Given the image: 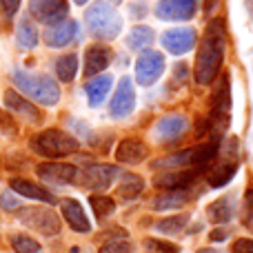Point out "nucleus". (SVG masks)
<instances>
[{"label":"nucleus","mask_w":253,"mask_h":253,"mask_svg":"<svg viewBox=\"0 0 253 253\" xmlns=\"http://www.w3.org/2000/svg\"><path fill=\"white\" fill-rule=\"evenodd\" d=\"M98 253H133V247H131V242H126L125 238H120V240L105 242Z\"/></svg>","instance_id":"obj_35"},{"label":"nucleus","mask_w":253,"mask_h":253,"mask_svg":"<svg viewBox=\"0 0 253 253\" xmlns=\"http://www.w3.org/2000/svg\"><path fill=\"white\" fill-rule=\"evenodd\" d=\"M76 34H78V22L71 20V18H65L56 25H49V29H44V42L51 49H60L67 47L76 38Z\"/></svg>","instance_id":"obj_17"},{"label":"nucleus","mask_w":253,"mask_h":253,"mask_svg":"<svg viewBox=\"0 0 253 253\" xmlns=\"http://www.w3.org/2000/svg\"><path fill=\"white\" fill-rule=\"evenodd\" d=\"M29 147L34 153L42 158H51V160H58V158H65V156H71V153L78 151V140L74 135L65 133L60 129H47L42 133L34 135L29 140Z\"/></svg>","instance_id":"obj_5"},{"label":"nucleus","mask_w":253,"mask_h":253,"mask_svg":"<svg viewBox=\"0 0 253 253\" xmlns=\"http://www.w3.org/2000/svg\"><path fill=\"white\" fill-rule=\"evenodd\" d=\"M187 76H189L187 65H184V62H175V67H173V83L175 84L184 83V80H187Z\"/></svg>","instance_id":"obj_39"},{"label":"nucleus","mask_w":253,"mask_h":253,"mask_svg":"<svg viewBox=\"0 0 253 253\" xmlns=\"http://www.w3.org/2000/svg\"><path fill=\"white\" fill-rule=\"evenodd\" d=\"M198 253H222V251H220V249H200Z\"/></svg>","instance_id":"obj_43"},{"label":"nucleus","mask_w":253,"mask_h":253,"mask_svg":"<svg viewBox=\"0 0 253 253\" xmlns=\"http://www.w3.org/2000/svg\"><path fill=\"white\" fill-rule=\"evenodd\" d=\"M144 247L149 249V253H180L178 245L167 242V240H158V238H147V240H144Z\"/></svg>","instance_id":"obj_33"},{"label":"nucleus","mask_w":253,"mask_h":253,"mask_svg":"<svg viewBox=\"0 0 253 253\" xmlns=\"http://www.w3.org/2000/svg\"><path fill=\"white\" fill-rule=\"evenodd\" d=\"M187 222H189V215L180 213V215H171V218L160 220V222L156 224V229L160 233H165V236H175V233H180L184 227H187Z\"/></svg>","instance_id":"obj_30"},{"label":"nucleus","mask_w":253,"mask_h":253,"mask_svg":"<svg viewBox=\"0 0 253 253\" xmlns=\"http://www.w3.org/2000/svg\"><path fill=\"white\" fill-rule=\"evenodd\" d=\"M84 22H87L89 34L98 40H114L123 31V18H120V13L116 11V7H111L105 0H96L84 11Z\"/></svg>","instance_id":"obj_3"},{"label":"nucleus","mask_w":253,"mask_h":253,"mask_svg":"<svg viewBox=\"0 0 253 253\" xmlns=\"http://www.w3.org/2000/svg\"><path fill=\"white\" fill-rule=\"evenodd\" d=\"M89 205H91V209H93V213H96L98 220L109 218V215L116 211V202L111 200L109 196H91L89 198Z\"/></svg>","instance_id":"obj_31"},{"label":"nucleus","mask_w":253,"mask_h":253,"mask_svg":"<svg viewBox=\"0 0 253 253\" xmlns=\"http://www.w3.org/2000/svg\"><path fill=\"white\" fill-rule=\"evenodd\" d=\"M0 207H2L4 211H16L18 207H20V202L16 200V196H13L11 191H4L2 196H0Z\"/></svg>","instance_id":"obj_36"},{"label":"nucleus","mask_w":253,"mask_h":253,"mask_svg":"<svg viewBox=\"0 0 253 253\" xmlns=\"http://www.w3.org/2000/svg\"><path fill=\"white\" fill-rule=\"evenodd\" d=\"M111 58H114V53L105 44H91V47H87V51H84V76H89V78L91 76H100L109 67Z\"/></svg>","instance_id":"obj_19"},{"label":"nucleus","mask_w":253,"mask_h":253,"mask_svg":"<svg viewBox=\"0 0 253 253\" xmlns=\"http://www.w3.org/2000/svg\"><path fill=\"white\" fill-rule=\"evenodd\" d=\"M38 175L49 184H71L78 182V169L74 165H62V162H42L36 167Z\"/></svg>","instance_id":"obj_14"},{"label":"nucleus","mask_w":253,"mask_h":253,"mask_svg":"<svg viewBox=\"0 0 253 253\" xmlns=\"http://www.w3.org/2000/svg\"><path fill=\"white\" fill-rule=\"evenodd\" d=\"M0 7H2L4 18H13L20 7V0H0Z\"/></svg>","instance_id":"obj_38"},{"label":"nucleus","mask_w":253,"mask_h":253,"mask_svg":"<svg viewBox=\"0 0 253 253\" xmlns=\"http://www.w3.org/2000/svg\"><path fill=\"white\" fill-rule=\"evenodd\" d=\"M29 13L38 22L56 25V22L67 18V13H69V2H67V0H29Z\"/></svg>","instance_id":"obj_10"},{"label":"nucleus","mask_w":253,"mask_h":253,"mask_svg":"<svg viewBox=\"0 0 253 253\" xmlns=\"http://www.w3.org/2000/svg\"><path fill=\"white\" fill-rule=\"evenodd\" d=\"M198 0H160L153 9L160 20H191L196 16Z\"/></svg>","instance_id":"obj_12"},{"label":"nucleus","mask_w":253,"mask_h":253,"mask_svg":"<svg viewBox=\"0 0 253 253\" xmlns=\"http://www.w3.org/2000/svg\"><path fill=\"white\" fill-rule=\"evenodd\" d=\"M11 247L16 253H38L40 251V245L29 236H13L11 238Z\"/></svg>","instance_id":"obj_32"},{"label":"nucleus","mask_w":253,"mask_h":253,"mask_svg":"<svg viewBox=\"0 0 253 253\" xmlns=\"http://www.w3.org/2000/svg\"><path fill=\"white\" fill-rule=\"evenodd\" d=\"M227 238H229V229H222V227L213 229V231L209 233V240L211 242H224Z\"/></svg>","instance_id":"obj_40"},{"label":"nucleus","mask_w":253,"mask_h":253,"mask_svg":"<svg viewBox=\"0 0 253 253\" xmlns=\"http://www.w3.org/2000/svg\"><path fill=\"white\" fill-rule=\"evenodd\" d=\"M60 211H62V218L67 220V224H69L76 233H89L91 231V222H89L87 213H84L83 205H80L78 200H74V198H65V200L60 202Z\"/></svg>","instance_id":"obj_18"},{"label":"nucleus","mask_w":253,"mask_h":253,"mask_svg":"<svg viewBox=\"0 0 253 253\" xmlns=\"http://www.w3.org/2000/svg\"><path fill=\"white\" fill-rule=\"evenodd\" d=\"M142 189H144V180L140 178V175L125 173L118 184V196L123 198V200H133V198H138L140 193H142Z\"/></svg>","instance_id":"obj_27"},{"label":"nucleus","mask_w":253,"mask_h":253,"mask_svg":"<svg viewBox=\"0 0 253 253\" xmlns=\"http://www.w3.org/2000/svg\"><path fill=\"white\" fill-rule=\"evenodd\" d=\"M76 4H87V0H74Z\"/></svg>","instance_id":"obj_44"},{"label":"nucleus","mask_w":253,"mask_h":253,"mask_svg":"<svg viewBox=\"0 0 253 253\" xmlns=\"http://www.w3.org/2000/svg\"><path fill=\"white\" fill-rule=\"evenodd\" d=\"M242 224L253 231V187L247 189L245 200H242Z\"/></svg>","instance_id":"obj_34"},{"label":"nucleus","mask_w":253,"mask_h":253,"mask_svg":"<svg viewBox=\"0 0 253 253\" xmlns=\"http://www.w3.org/2000/svg\"><path fill=\"white\" fill-rule=\"evenodd\" d=\"M111 84H114V78L109 74H102V76H96L91 78L87 84H84V91H87V98H89V105L91 107H100L105 102L107 93H109Z\"/></svg>","instance_id":"obj_21"},{"label":"nucleus","mask_w":253,"mask_h":253,"mask_svg":"<svg viewBox=\"0 0 253 253\" xmlns=\"http://www.w3.org/2000/svg\"><path fill=\"white\" fill-rule=\"evenodd\" d=\"M20 222L27 224L34 231H40L42 236H56L60 231V218L53 213L51 209H44V207H29V209L20 211Z\"/></svg>","instance_id":"obj_7"},{"label":"nucleus","mask_w":253,"mask_h":253,"mask_svg":"<svg viewBox=\"0 0 253 253\" xmlns=\"http://www.w3.org/2000/svg\"><path fill=\"white\" fill-rule=\"evenodd\" d=\"M207 213H209L211 222L227 224L229 220H233V213H236V209H233V198L231 196H224V198H220V200L211 202L209 209H207Z\"/></svg>","instance_id":"obj_24"},{"label":"nucleus","mask_w":253,"mask_h":253,"mask_svg":"<svg viewBox=\"0 0 253 253\" xmlns=\"http://www.w3.org/2000/svg\"><path fill=\"white\" fill-rule=\"evenodd\" d=\"M236 171H238V162L222 160L218 167H213L211 171H207V182H209V187L220 189V187H224V184L231 182V178L236 175Z\"/></svg>","instance_id":"obj_23"},{"label":"nucleus","mask_w":253,"mask_h":253,"mask_svg":"<svg viewBox=\"0 0 253 253\" xmlns=\"http://www.w3.org/2000/svg\"><path fill=\"white\" fill-rule=\"evenodd\" d=\"M189 129V120L180 114H169L162 116L160 120L153 126V133H156L158 142H178Z\"/></svg>","instance_id":"obj_13"},{"label":"nucleus","mask_w":253,"mask_h":253,"mask_svg":"<svg viewBox=\"0 0 253 253\" xmlns=\"http://www.w3.org/2000/svg\"><path fill=\"white\" fill-rule=\"evenodd\" d=\"M120 175V169L114 165H91L83 171L80 182L87 189H107Z\"/></svg>","instance_id":"obj_15"},{"label":"nucleus","mask_w":253,"mask_h":253,"mask_svg":"<svg viewBox=\"0 0 253 253\" xmlns=\"http://www.w3.org/2000/svg\"><path fill=\"white\" fill-rule=\"evenodd\" d=\"M220 149L218 140H211V142H202L198 147H189L182 149L178 153H171V156H165L160 160L151 162V169L160 171H169V169H191V167H205L207 162H211L215 158Z\"/></svg>","instance_id":"obj_4"},{"label":"nucleus","mask_w":253,"mask_h":253,"mask_svg":"<svg viewBox=\"0 0 253 253\" xmlns=\"http://www.w3.org/2000/svg\"><path fill=\"white\" fill-rule=\"evenodd\" d=\"M56 74L60 78V83H71L78 74V56L76 53H65L58 58L56 62Z\"/></svg>","instance_id":"obj_28"},{"label":"nucleus","mask_w":253,"mask_h":253,"mask_svg":"<svg viewBox=\"0 0 253 253\" xmlns=\"http://www.w3.org/2000/svg\"><path fill=\"white\" fill-rule=\"evenodd\" d=\"M215 4H218V0H205V4H202V9H205V13H207V16H209V13L215 9Z\"/></svg>","instance_id":"obj_41"},{"label":"nucleus","mask_w":253,"mask_h":253,"mask_svg":"<svg viewBox=\"0 0 253 253\" xmlns=\"http://www.w3.org/2000/svg\"><path fill=\"white\" fill-rule=\"evenodd\" d=\"M16 40H18V44H20L22 49H34L36 44H38V31H36V27L31 25V20L22 18V20L18 22Z\"/></svg>","instance_id":"obj_29"},{"label":"nucleus","mask_w":253,"mask_h":253,"mask_svg":"<svg viewBox=\"0 0 253 253\" xmlns=\"http://www.w3.org/2000/svg\"><path fill=\"white\" fill-rule=\"evenodd\" d=\"M231 253H253V240L251 238H238L231 247Z\"/></svg>","instance_id":"obj_37"},{"label":"nucleus","mask_w":253,"mask_h":253,"mask_svg":"<svg viewBox=\"0 0 253 253\" xmlns=\"http://www.w3.org/2000/svg\"><path fill=\"white\" fill-rule=\"evenodd\" d=\"M114 2H120V0H114Z\"/></svg>","instance_id":"obj_45"},{"label":"nucleus","mask_w":253,"mask_h":253,"mask_svg":"<svg viewBox=\"0 0 253 253\" xmlns=\"http://www.w3.org/2000/svg\"><path fill=\"white\" fill-rule=\"evenodd\" d=\"M224 44H227L224 22L220 18H215L207 25L202 42L198 47L196 69H193V78H196L198 84H211L218 78L220 67H222L224 60Z\"/></svg>","instance_id":"obj_1"},{"label":"nucleus","mask_w":253,"mask_h":253,"mask_svg":"<svg viewBox=\"0 0 253 253\" xmlns=\"http://www.w3.org/2000/svg\"><path fill=\"white\" fill-rule=\"evenodd\" d=\"M9 187L18 193V196H25V198H31V200H40V202H53V196L47 191V189L38 187L34 184L31 180H25V178H11L9 180Z\"/></svg>","instance_id":"obj_22"},{"label":"nucleus","mask_w":253,"mask_h":253,"mask_svg":"<svg viewBox=\"0 0 253 253\" xmlns=\"http://www.w3.org/2000/svg\"><path fill=\"white\" fill-rule=\"evenodd\" d=\"M189 200V191L182 189V191H162L160 196L153 198L151 207L156 211H167V209H180L184 207V202Z\"/></svg>","instance_id":"obj_25"},{"label":"nucleus","mask_w":253,"mask_h":253,"mask_svg":"<svg viewBox=\"0 0 253 253\" xmlns=\"http://www.w3.org/2000/svg\"><path fill=\"white\" fill-rule=\"evenodd\" d=\"M135 109V89L129 76H125L116 87V93L109 102V114L111 118H126L131 111Z\"/></svg>","instance_id":"obj_11"},{"label":"nucleus","mask_w":253,"mask_h":253,"mask_svg":"<svg viewBox=\"0 0 253 253\" xmlns=\"http://www.w3.org/2000/svg\"><path fill=\"white\" fill-rule=\"evenodd\" d=\"M160 42L167 49V53L184 56L198 44V31L193 27H173L160 36Z\"/></svg>","instance_id":"obj_8"},{"label":"nucleus","mask_w":253,"mask_h":253,"mask_svg":"<svg viewBox=\"0 0 253 253\" xmlns=\"http://www.w3.org/2000/svg\"><path fill=\"white\" fill-rule=\"evenodd\" d=\"M13 83L27 98L40 105L53 107L60 100V87L47 74H29L22 69H13Z\"/></svg>","instance_id":"obj_2"},{"label":"nucleus","mask_w":253,"mask_h":253,"mask_svg":"<svg viewBox=\"0 0 253 253\" xmlns=\"http://www.w3.org/2000/svg\"><path fill=\"white\" fill-rule=\"evenodd\" d=\"M4 107H7L13 116H18V118H25V120L36 123V125L42 123V111H40L31 100H25L22 96H18L13 89H7V91H4Z\"/></svg>","instance_id":"obj_16"},{"label":"nucleus","mask_w":253,"mask_h":253,"mask_svg":"<svg viewBox=\"0 0 253 253\" xmlns=\"http://www.w3.org/2000/svg\"><path fill=\"white\" fill-rule=\"evenodd\" d=\"M165 56L156 49H144L140 51L138 60H135V80L142 87H151V84L158 83L162 74H165Z\"/></svg>","instance_id":"obj_6"},{"label":"nucleus","mask_w":253,"mask_h":253,"mask_svg":"<svg viewBox=\"0 0 253 253\" xmlns=\"http://www.w3.org/2000/svg\"><path fill=\"white\" fill-rule=\"evenodd\" d=\"M131 11H133V16H135V18H142L144 13H147V9H144L142 4H135V7H131Z\"/></svg>","instance_id":"obj_42"},{"label":"nucleus","mask_w":253,"mask_h":253,"mask_svg":"<svg viewBox=\"0 0 253 253\" xmlns=\"http://www.w3.org/2000/svg\"><path fill=\"white\" fill-rule=\"evenodd\" d=\"M149 156V147L138 138H125L116 147V160L123 165H138Z\"/></svg>","instance_id":"obj_20"},{"label":"nucleus","mask_w":253,"mask_h":253,"mask_svg":"<svg viewBox=\"0 0 253 253\" xmlns=\"http://www.w3.org/2000/svg\"><path fill=\"white\" fill-rule=\"evenodd\" d=\"M200 167H191V169H169V171H160L153 178V187L162 189V191H182L189 189L200 175Z\"/></svg>","instance_id":"obj_9"},{"label":"nucleus","mask_w":253,"mask_h":253,"mask_svg":"<svg viewBox=\"0 0 253 253\" xmlns=\"http://www.w3.org/2000/svg\"><path fill=\"white\" fill-rule=\"evenodd\" d=\"M153 40H156V34H153L151 27L138 25L131 29L129 38H126V47H129L131 51H144V49H151Z\"/></svg>","instance_id":"obj_26"}]
</instances>
